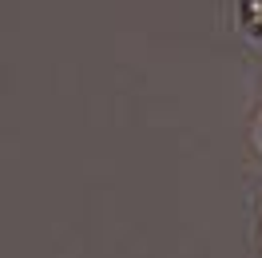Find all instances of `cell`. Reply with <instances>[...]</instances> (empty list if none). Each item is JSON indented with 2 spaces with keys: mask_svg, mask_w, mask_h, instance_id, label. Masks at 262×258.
<instances>
[{
  "mask_svg": "<svg viewBox=\"0 0 262 258\" xmlns=\"http://www.w3.org/2000/svg\"><path fill=\"white\" fill-rule=\"evenodd\" d=\"M238 28L262 44V0H238Z\"/></svg>",
  "mask_w": 262,
  "mask_h": 258,
  "instance_id": "obj_1",
  "label": "cell"
}]
</instances>
